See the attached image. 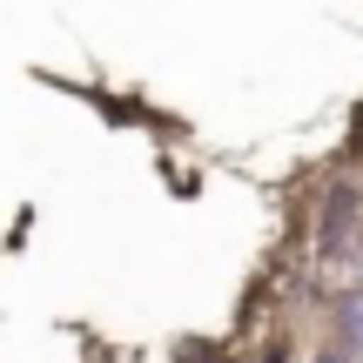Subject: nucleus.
Segmentation results:
<instances>
[{
  "label": "nucleus",
  "mask_w": 363,
  "mask_h": 363,
  "mask_svg": "<svg viewBox=\"0 0 363 363\" xmlns=\"http://www.w3.org/2000/svg\"><path fill=\"white\" fill-rule=\"evenodd\" d=\"M330 323H337L343 357H363V289H343V296H330Z\"/></svg>",
  "instance_id": "obj_1"
},
{
  "label": "nucleus",
  "mask_w": 363,
  "mask_h": 363,
  "mask_svg": "<svg viewBox=\"0 0 363 363\" xmlns=\"http://www.w3.org/2000/svg\"><path fill=\"white\" fill-rule=\"evenodd\" d=\"M323 363H343V357H323Z\"/></svg>",
  "instance_id": "obj_3"
},
{
  "label": "nucleus",
  "mask_w": 363,
  "mask_h": 363,
  "mask_svg": "<svg viewBox=\"0 0 363 363\" xmlns=\"http://www.w3.org/2000/svg\"><path fill=\"white\" fill-rule=\"evenodd\" d=\"M222 363H289V350L276 343V350H235V357H222Z\"/></svg>",
  "instance_id": "obj_2"
}]
</instances>
